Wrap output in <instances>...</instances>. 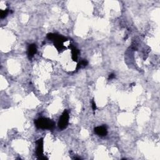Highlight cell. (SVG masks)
<instances>
[{
	"mask_svg": "<svg viewBox=\"0 0 160 160\" xmlns=\"http://www.w3.org/2000/svg\"><path fill=\"white\" fill-rule=\"evenodd\" d=\"M47 38L54 42L55 46L59 51L63 50L65 48L64 43L68 41L65 37L55 33H49L47 35Z\"/></svg>",
	"mask_w": 160,
	"mask_h": 160,
	"instance_id": "6da1fadb",
	"label": "cell"
},
{
	"mask_svg": "<svg viewBox=\"0 0 160 160\" xmlns=\"http://www.w3.org/2000/svg\"><path fill=\"white\" fill-rule=\"evenodd\" d=\"M35 126L39 129L52 130L55 125V122L46 118H40L35 121Z\"/></svg>",
	"mask_w": 160,
	"mask_h": 160,
	"instance_id": "7a4b0ae2",
	"label": "cell"
},
{
	"mask_svg": "<svg viewBox=\"0 0 160 160\" xmlns=\"http://www.w3.org/2000/svg\"><path fill=\"white\" fill-rule=\"evenodd\" d=\"M69 113L66 110L63 113L62 115L59 118V120L58 121V127L60 130H64L67 128L69 123Z\"/></svg>",
	"mask_w": 160,
	"mask_h": 160,
	"instance_id": "3957f363",
	"label": "cell"
},
{
	"mask_svg": "<svg viewBox=\"0 0 160 160\" xmlns=\"http://www.w3.org/2000/svg\"><path fill=\"white\" fill-rule=\"evenodd\" d=\"M37 144L36 154L38 156V159H48L43 156V138H40L36 142Z\"/></svg>",
	"mask_w": 160,
	"mask_h": 160,
	"instance_id": "277c9868",
	"label": "cell"
},
{
	"mask_svg": "<svg viewBox=\"0 0 160 160\" xmlns=\"http://www.w3.org/2000/svg\"><path fill=\"white\" fill-rule=\"evenodd\" d=\"M94 130H95V132L96 134H97L98 136H101V137L105 136L108 133L107 128L105 126H97Z\"/></svg>",
	"mask_w": 160,
	"mask_h": 160,
	"instance_id": "5b68a950",
	"label": "cell"
},
{
	"mask_svg": "<svg viewBox=\"0 0 160 160\" xmlns=\"http://www.w3.org/2000/svg\"><path fill=\"white\" fill-rule=\"evenodd\" d=\"M37 52V48L35 44L30 45L28 48V58L31 59Z\"/></svg>",
	"mask_w": 160,
	"mask_h": 160,
	"instance_id": "8992f818",
	"label": "cell"
},
{
	"mask_svg": "<svg viewBox=\"0 0 160 160\" xmlns=\"http://www.w3.org/2000/svg\"><path fill=\"white\" fill-rule=\"evenodd\" d=\"M69 48L72 50V59L74 61V62H76L78 61V54L79 53V50L75 47L73 45H70L69 46Z\"/></svg>",
	"mask_w": 160,
	"mask_h": 160,
	"instance_id": "52a82bcc",
	"label": "cell"
},
{
	"mask_svg": "<svg viewBox=\"0 0 160 160\" xmlns=\"http://www.w3.org/2000/svg\"><path fill=\"white\" fill-rule=\"evenodd\" d=\"M88 65V62L86 60H82L80 62L76 67V70L80 69L82 67H85Z\"/></svg>",
	"mask_w": 160,
	"mask_h": 160,
	"instance_id": "ba28073f",
	"label": "cell"
},
{
	"mask_svg": "<svg viewBox=\"0 0 160 160\" xmlns=\"http://www.w3.org/2000/svg\"><path fill=\"white\" fill-rule=\"evenodd\" d=\"M8 13L9 9H5V10H1V11H0V17H1V18H5L8 15Z\"/></svg>",
	"mask_w": 160,
	"mask_h": 160,
	"instance_id": "9c48e42d",
	"label": "cell"
},
{
	"mask_svg": "<svg viewBox=\"0 0 160 160\" xmlns=\"http://www.w3.org/2000/svg\"><path fill=\"white\" fill-rule=\"evenodd\" d=\"M92 108H93V111H95L96 110V105L95 101H94V100L92 101Z\"/></svg>",
	"mask_w": 160,
	"mask_h": 160,
	"instance_id": "30bf717a",
	"label": "cell"
},
{
	"mask_svg": "<svg viewBox=\"0 0 160 160\" xmlns=\"http://www.w3.org/2000/svg\"><path fill=\"white\" fill-rule=\"evenodd\" d=\"M115 77V74H113V73H112V74H110L109 75V78H109V79H113Z\"/></svg>",
	"mask_w": 160,
	"mask_h": 160,
	"instance_id": "8fae6325",
	"label": "cell"
}]
</instances>
